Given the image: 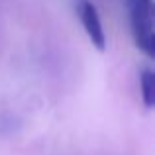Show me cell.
Listing matches in <instances>:
<instances>
[{
  "mask_svg": "<svg viewBox=\"0 0 155 155\" xmlns=\"http://www.w3.org/2000/svg\"><path fill=\"white\" fill-rule=\"evenodd\" d=\"M130 8V24H132V35L137 49L145 57H155V26L153 16L155 6L153 0H126Z\"/></svg>",
  "mask_w": 155,
  "mask_h": 155,
  "instance_id": "cell-1",
  "label": "cell"
},
{
  "mask_svg": "<svg viewBox=\"0 0 155 155\" xmlns=\"http://www.w3.org/2000/svg\"><path fill=\"white\" fill-rule=\"evenodd\" d=\"M75 6H77V16H79L81 24H83V30L88 35L91 43L98 51H106V34H104V28H102V22H100L96 6L91 0H77Z\"/></svg>",
  "mask_w": 155,
  "mask_h": 155,
  "instance_id": "cell-2",
  "label": "cell"
},
{
  "mask_svg": "<svg viewBox=\"0 0 155 155\" xmlns=\"http://www.w3.org/2000/svg\"><path fill=\"white\" fill-rule=\"evenodd\" d=\"M140 88H141V102L147 110L155 106V73L151 69H143L140 77Z\"/></svg>",
  "mask_w": 155,
  "mask_h": 155,
  "instance_id": "cell-3",
  "label": "cell"
}]
</instances>
